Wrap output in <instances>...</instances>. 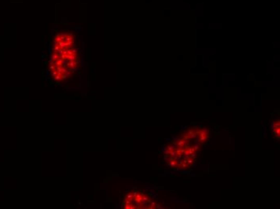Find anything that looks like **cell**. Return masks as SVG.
Here are the masks:
<instances>
[{"label":"cell","instance_id":"1","mask_svg":"<svg viewBox=\"0 0 280 209\" xmlns=\"http://www.w3.org/2000/svg\"><path fill=\"white\" fill-rule=\"evenodd\" d=\"M188 135L190 137V138H196V137L197 136V133H195V132H193L192 130H190V131H188Z\"/></svg>","mask_w":280,"mask_h":209},{"label":"cell","instance_id":"2","mask_svg":"<svg viewBox=\"0 0 280 209\" xmlns=\"http://www.w3.org/2000/svg\"><path fill=\"white\" fill-rule=\"evenodd\" d=\"M185 143H186V141L184 140V141H178V146H183L184 144H185Z\"/></svg>","mask_w":280,"mask_h":209},{"label":"cell","instance_id":"3","mask_svg":"<svg viewBox=\"0 0 280 209\" xmlns=\"http://www.w3.org/2000/svg\"><path fill=\"white\" fill-rule=\"evenodd\" d=\"M168 149L170 150V151H171V150H173V146H168Z\"/></svg>","mask_w":280,"mask_h":209},{"label":"cell","instance_id":"4","mask_svg":"<svg viewBox=\"0 0 280 209\" xmlns=\"http://www.w3.org/2000/svg\"><path fill=\"white\" fill-rule=\"evenodd\" d=\"M187 166H188V165H187L186 163H184V164H182V167H183V168H186Z\"/></svg>","mask_w":280,"mask_h":209},{"label":"cell","instance_id":"5","mask_svg":"<svg viewBox=\"0 0 280 209\" xmlns=\"http://www.w3.org/2000/svg\"><path fill=\"white\" fill-rule=\"evenodd\" d=\"M171 165H172V166H175V165H176V162H174V161H173V162L171 163Z\"/></svg>","mask_w":280,"mask_h":209}]
</instances>
